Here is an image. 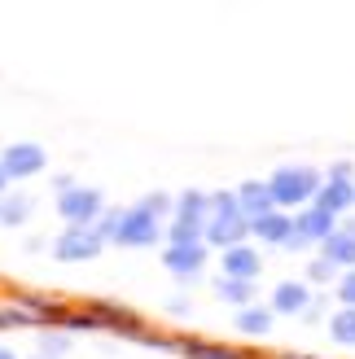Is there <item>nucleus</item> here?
Wrapping results in <instances>:
<instances>
[{
  "instance_id": "obj_19",
  "label": "nucleus",
  "mask_w": 355,
  "mask_h": 359,
  "mask_svg": "<svg viewBox=\"0 0 355 359\" xmlns=\"http://www.w3.org/2000/svg\"><path fill=\"white\" fill-rule=\"evenodd\" d=\"M175 351H180L185 359H246V355H237L233 346H215V342H198V337H185V342H175Z\"/></svg>"
},
{
  "instance_id": "obj_32",
  "label": "nucleus",
  "mask_w": 355,
  "mask_h": 359,
  "mask_svg": "<svg viewBox=\"0 0 355 359\" xmlns=\"http://www.w3.org/2000/svg\"><path fill=\"white\" fill-rule=\"evenodd\" d=\"M9 189V175H5V167H0V193H5Z\"/></svg>"
},
{
  "instance_id": "obj_20",
  "label": "nucleus",
  "mask_w": 355,
  "mask_h": 359,
  "mask_svg": "<svg viewBox=\"0 0 355 359\" xmlns=\"http://www.w3.org/2000/svg\"><path fill=\"white\" fill-rule=\"evenodd\" d=\"M329 337L338 346L355 351V307H338V311H329Z\"/></svg>"
},
{
  "instance_id": "obj_31",
  "label": "nucleus",
  "mask_w": 355,
  "mask_h": 359,
  "mask_svg": "<svg viewBox=\"0 0 355 359\" xmlns=\"http://www.w3.org/2000/svg\"><path fill=\"white\" fill-rule=\"evenodd\" d=\"M0 359H22L18 351H9V346H0Z\"/></svg>"
},
{
  "instance_id": "obj_35",
  "label": "nucleus",
  "mask_w": 355,
  "mask_h": 359,
  "mask_svg": "<svg viewBox=\"0 0 355 359\" xmlns=\"http://www.w3.org/2000/svg\"><path fill=\"white\" fill-rule=\"evenodd\" d=\"M286 359H312V355H286Z\"/></svg>"
},
{
  "instance_id": "obj_2",
  "label": "nucleus",
  "mask_w": 355,
  "mask_h": 359,
  "mask_svg": "<svg viewBox=\"0 0 355 359\" xmlns=\"http://www.w3.org/2000/svg\"><path fill=\"white\" fill-rule=\"evenodd\" d=\"M206 215H210V193L185 189L180 197H175V215L167 224V241H198L202 228H206Z\"/></svg>"
},
{
  "instance_id": "obj_27",
  "label": "nucleus",
  "mask_w": 355,
  "mask_h": 359,
  "mask_svg": "<svg viewBox=\"0 0 355 359\" xmlns=\"http://www.w3.org/2000/svg\"><path fill=\"white\" fill-rule=\"evenodd\" d=\"M66 346H70V329L66 333H40V351L44 355H62Z\"/></svg>"
},
{
  "instance_id": "obj_11",
  "label": "nucleus",
  "mask_w": 355,
  "mask_h": 359,
  "mask_svg": "<svg viewBox=\"0 0 355 359\" xmlns=\"http://www.w3.org/2000/svg\"><path fill=\"white\" fill-rule=\"evenodd\" d=\"M294 228L303 232V237L312 241V245H321L333 228H338V215H329L325 206H316V202H307V206H298L294 210Z\"/></svg>"
},
{
  "instance_id": "obj_33",
  "label": "nucleus",
  "mask_w": 355,
  "mask_h": 359,
  "mask_svg": "<svg viewBox=\"0 0 355 359\" xmlns=\"http://www.w3.org/2000/svg\"><path fill=\"white\" fill-rule=\"evenodd\" d=\"M338 224H342V228H351V232H355V215H347V219H338Z\"/></svg>"
},
{
  "instance_id": "obj_29",
  "label": "nucleus",
  "mask_w": 355,
  "mask_h": 359,
  "mask_svg": "<svg viewBox=\"0 0 355 359\" xmlns=\"http://www.w3.org/2000/svg\"><path fill=\"white\" fill-rule=\"evenodd\" d=\"M325 180H355V167H351V163H333V167L325 171Z\"/></svg>"
},
{
  "instance_id": "obj_9",
  "label": "nucleus",
  "mask_w": 355,
  "mask_h": 359,
  "mask_svg": "<svg viewBox=\"0 0 355 359\" xmlns=\"http://www.w3.org/2000/svg\"><path fill=\"white\" fill-rule=\"evenodd\" d=\"M290 232H294V210L272 206V210H263V215H255V219H250V237L259 245H286Z\"/></svg>"
},
{
  "instance_id": "obj_10",
  "label": "nucleus",
  "mask_w": 355,
  "mask_h": 359,
  "mask_svg": "<svg viewBox=\"0 0 355 359\" xmlns=\"http://www.w3.org/2000/svg\"><path fill=\"white\" fill-rule=\"evenodd\" d=\"M220 272L224 276H246V280H259L263 272V255L250 245V241H237V245H228L220 250Z\"/></svg>"
},
{
  "instance_id": "obj_13",
  "label": "nucleus",
  "mask_w": 355,
  "mask_h": 359,
  "mask_svg": "<svg viewBox=\"0 0 355 359\" xmlns=\"http://www.w3.org/2000/svg\"><path fill=\"white\" fill-rule=\"evenodd\" d=\"M316 206H325L329 215H342L355 206V180H325L321 189H316Z\"/></svg>"
},
{
  "instance_id": "obj_22",
  "label": "nucleus",
  "mask_w": 355,
  "mask_h": 359,
  "mask_svg": "<svg viewBox=\"0 0 355 359\" xmlns=\"http://www.w3.org/2000/svg\"><path fill=\"white\" fill-rule=\"evenodd\" d=\"M136 206H140V210H149L154 219H167V215H175V197H167V193H145Z\"/></svg>"
},
{
  "instance_id": "obj_5",
  "label": "nucleus",
  "mask_w": 355,
  "mask_h": 359,
  "mask_svg": "<svg viewBox=\"0 0 355 359\" xmlns=\"http://www.w3.org/2000/svg\"><path fill=\"white\" fill-rule=\"evenodd\" d=\"M163 237H167L163 219H154L149 210L132 206V210H123V224H119V237H114V245H128V250H149V245H158Z\"/></svg>"
},
{
  "instance_id": "obj_4",
  "label": "nucleus",
  "mask_w": 355,
  "mask_h": 359,
  "mask_svg": "<svg viewBox=\"0 0 355 359\" xmlns=\"http://www.w3.org/2000/svg\"><path fill=\"white\" fill-rule=\"evenodd\" d=\"M206 255H210V245L198 237V241H167V250H163V267L180 280V285H189V280H198L202 276V267H206Z\"/></svg>"
},
{
  "instance_id": "obj_12",
  "label": "nucleus",
  "mask_w": 355,
  "mask_h": 359,
  "mask_svg": "<svg viewBox=\"0 0 355 359\" xmlns=\"http://www.w3.org/2000/svg\"><path fill=\"white\" fill-rule=\"evenodd\" d=\"M312 302V285L307 280H281L276 290H272V302L268 307L276 316H303V307Z\"/></svg>"
},
{
  "instance_id": "obj_28",
  "label": "nucleus",
  "mask_w": 355,
  "mask_h": 359,
  "mask_svg": "<svg viewBox=\"0 0 355 359\" xmlns=\"http://www.w3.org/2000/svg\"><path fill=\"white\" fill-rule=\"evenodd\" d=\"M303 320H307V325H321V320H329V302L312 294V302L303 307Z\"/></svg>"
},
{
  "instance_id": "obj_24",
  "label": "nucleus",
  "mask_w": 355,
  "mask_h": 359,
  "mask_svg": "<svg viewBox=\"0 0 355 359\" xmlns=\"http://www.w3.org/2000/svg\"><path fill=\"white\" fill-rule=\"evenodd\" d=\"M333 294H338L342 307H355V267H342L338 280H333Z\"/></svg>"
},
{
  "instance_id": "obj_6",
  "label": "nucleus",
  "mask_w": 355,
  "mask_h": 359,
  "mask_svg": "<svg viewBox=\"0 0 355 359\" xmlns=\"http://www.w3.org/2000/svg\"><path fill=\"white\" fill-rule=\"evenodd\" d=\"M105 210V197L93 184H70L66 193H58V215L62 224H97V215Z\"/></svg>"
},
{
  "instance_id": "obj_26",
  "label": "nucleus",
  "mask_w": 355,
  "mask_h": 359,
  "mask_svg": "<svg viewBox=\"0 0 355 359\" xmlns=\"http://www.w3.org/2000/svg\"><path fill=\"white\" fill-rule=\"evenodd\" d=\"M62 325H66L70 333H88V329H101V320H97V311H70Z\"/></svg>"
},
{
  "instance_id": "obj_3",
  "label": "nucleus",
  "mask_w": 355,
  "mask_h": 359,
  "mask_svg": "<svg viewBox=\"0 0 355 359\" xmlns=\"http://www.w3.org/2000/svg\"><path fill=\"white\" fill-rule=\"evenodd\" d=\"M105 250V237L93 224H66L62 237L53 241V259L58 263H93Z\"/></svg>"
},
{
  "instance_id": "obj_14",
  "label": "nucleus",
  "mask_w": 355,
  "mask_h": 359,
  "mask_svg": "<svg viewBox=\"0 0 355 359\" xmlns=\"http://www.w3.org/2000/svg\"><path fill=\"white\" fill-rule=\"evenodd\" d=\"M237 202H241V215L246 219H255V215L272 210V184L268 180H246V184H237Z\"/></svg>"
},
{
  "instance_id": "obj_8",
  "label": "nucleus",
  "mask_w": 355,
  "mask_h": 359,
  "mask_svg": "<svg viewBox=\"0 0 355 359\" xmlns=\"http://www.w3.org/2000/svg\"><path fill=\"white\" fill-rule=\"evenodd\" d=\"M202 241L215 245V250H228V245H237V241H250V219H246V215H206Z\"/></svg>"
},
{
  "instance_id": "obj_21",
  "label": "nucleus",
  "mask_w": 355,
  "mask_h": 359,
  "mask_svg": "<svg viewBox=\"0 0 355 359\" xmlns=\"http://www.w3.org/2000/svg\"><path fill=\"white\" fill-rule=\"evenodd\" d=\"M338 272H342L338 263H329L325 255H316L307 263V285H333V280H338Z\"/></svg>"
},
{
  "instance_id": "obj_34",
  "label": "nucleus",
  "mask_w": 355,
  "mask_h": 359,
  "mask_svg": "<svg viewBox=\"0 0 355 359\" xmlns=\"http://www.w3.org/2000/svg\"><path fill=\"white\" fill-rule=\"evenodd\" d=\"M35 359H62V355H44V351H40V355H35Z\"/></svg>"
},
{
  "instance_id": "obj_30",
  "label": "nucleus",
  "mask_w": 355,
  "mask_h": 359,
  "mask_svg": "<svg viewBox=\"0 0 355 359\" xmlns=\"http://www.w3.org/2000/svg\"><path fill=\"white\" fill-rule=\"evenodd\" d=\"M167 311H171V316H189L193 307H189V298H171V302H167Z\"/></svg>"
},
{
  "instance_id": "obj_17",
  "label": "nucleus",
  "mask_w": 355,
  "mask_h": 359,
  "mask_svg": "<svg viewBox=\"0 0 355 359\" xmlns=\"http://www.w3.org/2000/svg\"><path fill=\"white\" fill-rule=\"evenodd\" d=\"M31 210H35L31 193H9V189L0 193V228H27Z\"/></svg>"
},
{
  "instance_id": "obj_15",
  "label": "nucleus",
  "mask_w": 355,
  "mask_h": 359,
  "mask_svg": "<svg viewBox=\"0 0 355 359\" xmlns=\"http://www.w3.org/2000/svg\"><path fill=\"white\" fill-rule=\"evenodd\" d=\"M272 320H276V311L272 307H259V302H246V307H237V333H246V337H268L272 333Z\"/></svg>"
},
{
  "instance_id": "obj_18",
  "label": "nucleus",
  "mask_w": 355,
  "mask_h": 359,
  "mask_svg": "<svg viewBox=\"0 0 355 359\" xmlns=\"http://www.w3.org/2000/svg\"><path fill=\"white\" fill-rule=\"evenodd\" d=\"M215 298L228 302V307H246V302H255V280H246V276H224V272H220Z\"/></svg>"
},
{
  "instance_id": "obj_25",
  "label": "nucleus",
  "mask_w": 355,
  "mask_h": 359,
  "mask_svg": "<svg viewBox=\"0 0 355 359\" xmlns=\"http://www.w3.org/2000/svg\"><path fill=\"white\" fill-rule=\"evenodd\" d=\"M119 224H123V210L114 206V210H101L93 228H97V232H101V237H105V245H110V241L119 237Z\"/></svg>"
},
{
  "instance_id": "obj_7",
  "label": "nucleus",
  "mask_w": 355,
  "mask_h": 359,
  "mask_svg": "<svg viewBox=\"0 0 355 359\" xmlns=\"http://www.w3.org/2000/svg\"><path fill=\"white\" fill-rule=\"evenodd\" d=\"M0 167H5L9 180H31L48 167V154H44V145H35V140H18V145L0 149Z\"/></svg>"
},
{
  "instance_id": "obj_16",
  "label": "nucleus",
  "mask_w": 355,
  "mask_h": 359,
  "mask_svg": "<svg viewBox=\"0 0 355 359\" xmlns=\"http://www.w3.org/2000/svg\"><path fill=\"white\" fill-rule=\"evenodd\" d=\"M321 255L329 259V263H338V267H355V232L351 228H333L329 237L321 241Z\"/></svg>"
},
{
  "instance_id": "obj_1",
  "label": "nucleus",
  "mask_w": 355,
  "mask_h": 359,
  "mask_svg": "<svg viewBox=\"0 0 355 359\" xmlns=\"http://www.w3.org/2000/svg\"><path fill=\"white\" fill-rule=\"evenodd\" d=\"M268 184H272V202L281 210H298V206L316 202V189H321L325 180H321V171H316V167L294 163V167H276Z\"/></svg>"
},
{
  "instance_id": "obj_23",
  "label": "nucleus",
  "mask_w": 355,
  "mask_h": 359,
  "mask_svg": "<svg viewBox=\"0 0 355 359\" xmlns=\"http://www.w3.org/2000/svg\"><path fill=\"white\" fill-rule=\"evenodd\" d=\"M210 215H241L237 189H220V193H210Z\"/></svg>"
}]
</instances>
